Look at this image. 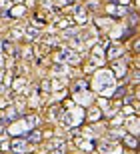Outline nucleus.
I'll return each instance as SVG.
<instances>
[{"mask_svg": "<svg viewBox=\"0 0 140 154\" xmlns=\"http://www.w3.org/2000/svg\"><path fill=\"white\" fill-rule=\"evenodd\" d=\"M58 60H64V62L76 64V62H78V56H74L70 50H60V52H58Z\"/></svg>", "mask_w": 140, "mask_h": 154, "instance_id": "1", "label": "nucleus"}, {"mask_svg": "<svg viewBox=\"0 0 140 154\" xmlns=\"http://www.w3.org/2000/svg\"><path fill=\"white\" fill-rule=\"evenodd\" d=\"M28 146V142L24 140V138H16V140H12L10 142V148L14 150V152H24Z\"/></svg>", "mask_w": 140, "mask_h": 154, "instance_id": "2", "label": "nucleus"}, {"mask_svg": "<svg viewBox=\"0 0 140 154\" xmlns=\"http://www.w3.org/2000/svg\"><path fill=\"white\" fill-rule=\"evenodd\" d=\"M48 152H50V154H62V152H64V142H60V140L52 142L50 148H48Z\"/></svg>", "mask_w": 140, "mask_h": 154, "instance_id": "3", "label": "nucleus"}, {"mask_svg": "<svg viewBox=\"0 0 140 154\" xmlns=\"http://www.w3.org/2000/svg\"><path fill=\"white\" fill-rule=\"evenodd\" d=\"M2 48H4L6 54H10V56H18V50L10 44V42H4V44H2Z\"/></svg>", "mask_w": 140, "mask_h": 154, "instance_id": "4", "label": "nucleus"}, {"mask_svg": "<svg viewBox=\"0 0 140 154\" xmlns=\"http://www.w3.org/2000/svg\"><path fill=\"white\" fill-rule=\"evenodd\" d=\"M26 36H28L30 40H38V38H40V32L34 28V26H30V28H26Z\"/></svg>", "mask_w": 140, "mask_h": 154, "instance_id": "5", "label": "nucleus"}, {"mask_svg": "<svg viewBox=\"0 0 140 154\" xmlns=\"http://www.w3.org/2000/svg\"><path fill=\"white\" fill-rule=\"evenodd\" d=\"M124 144H128L130 148H136L138 146V142H136V138L132 134H124Z\"/></svg>", "mask_w": 140, "mask_h": 154, "instance_id": "6", "label": "nucleus"}, {"mask_svg": "<svg viewBox=\"0 0 140 154\" xmlns=\"http://www.w3.org/2000/svg\"><path fill=\"white\" fill-rule=\"evenodd\" d=\"M122 54V50L118 48V46H112V48H108V58H116Z\"/></svg>", "mask_w": 140, "mask_h": 154, "instance_id": "7", "label": "nucleus"}, {"mask_svg": "<svg viewBox=\"0 0 140 154\" xmlns=\"http://www.w3.org/2000/svg\"><path fill=\"white\" fill-rule=\"evenodd\" d=\"M28 140H30V142H34V144L40 142V132L38 130H32L30 134H28Z\"/></svg>", "mask_w": 140, "mask_h": 154, "instance_id": "8", "label": "nucleus"}, {"mask_svg": "<svg viewBox=\"0 0 140 154\" xmlns=\"http://www.w3.org/2000/svg\"><path fill=\"white\" fill-rule=\"evenodd\" d=\"M100 118V112H98V110H92V112H90V120H98Z\"/></svg>", "mask_w": 140, "mask_h": 154, "instance_id": "9", "label": "nucleus"}, {"mask_svg": "<svg viewBox=\"0 0 140 154\" xmlns=\"http://www.w3.org/2000/svg\"><path fill=\"white\" fill-rule=\"evenodd\" d=\"M0 50H2V44H0Z\"/></svg>", "mask_w": 140, "mask_h": 154, "instance_id": "10", "label": "nucleus"}, {"mask_svg": "<svg viewBox=\"0 0 140 154\" xmlns=\"http://www.w3.org/2000/svg\"><path fill=\"white\" fill-rule=\"evenodd\" d=\"M0 154H2V152H0Z\"/></svg>", "mask_w": 140, "mask_h": 154, "instance_id": "11", "label": "nucleus"}]
</instances>
